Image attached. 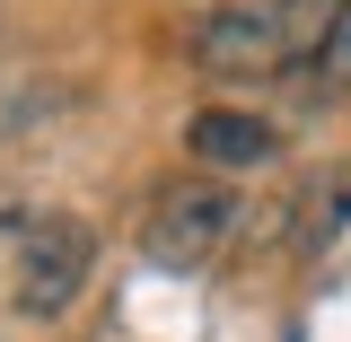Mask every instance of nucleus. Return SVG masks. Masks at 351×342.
<instances>
[{
  "mask_svg": "<svg viewBox=\"0 0 351 342\" xmlns=\"http://www.w3.org/2000/svg\"><path fill=\"white\" fill-rule=\"evenodd\" d=\"M343 228H351V167H316L281 219V237H290V255H325Z\"/></svg>",
  "mask_w": 351,
  "mask_h": 342,
  "instance_id": "39448f33",
  "label": "nucleus"
},
{
  "mask_svg": "<svg viewBox=\"0 0 351 342\" xmlns=\"http://www.w3.org/2000/svg\"><path fill=\"white\" fill-rule=\"evenodd\" d=\"M316 80L334 88V97H351V0H334V9H325V36H316Z\"/></svg>",
  "mask_w": 351,
  "mask_h": 342,
  "instance_id": "423d86ee",
  "label": "nucleus"
},
{
  "mask_svg": "<svg viewBox=\"0 0 351 342\" xmlns=\"http://www.w3.org/2000/svg\"><path fill=\"white\" fill-rule=\"evenodd\" d=\"M237 228H246L237 184H219V175H184V184H167V193L149 202L141 246H149V263H167V272H193V263H211Z\"/></svg>",
  "mask_w": 351,
  "mask_h": 342,
  "instance_id": "f03ea898",
  "label": "nucleus"
},
{
  "mask_svg": "<svg viewBox=\"0 0 351 342\" xmlns=\"http://www.w3.org/2000/svg\"><path fill=\"white\" fill-rule=\"evenodd\" d=\"M316 36H325V9L316 0H228V9H202L193 18V71L211 80H281L316 62Z\"/></svg>",
  "mask_w": 351,
  "mask_h": 342,
  "instance_id": "f257e3e1",
  "label": "nucleus"
},
{
  "mask_svg": "<svg viewBox=\"0 0 351 342\" xmlns=\"http://www.w3.org/2000/svg\"><path fill=\"white\" fill-rule=\"evenodd\" d=\"M88 272H97V228L80 211H44L18 237V316H36V325L71 316L80 290H88Z\"/></svg>",
  "mask_w": 351,
  "mask_h": 342,
  "instance_id": "7ed1b4c3",
  "label": "nucleus"
},
{
  "mask_svg": "<svg viewBox=\"0 0 351 342\" xmlns=\"http://www.w3.org/2000/svg\"><path fill=\"white\" fill-rule=\"evenodd\" d=\"M184 149H193V167H211L219 184L228 175H255L281 158V132L263 123V114H246V106H202L193 123H184Z\"/></svg>",
  "mask_w": 351,
  "mask_h": 342,
  "instance_id": "20e7f679",
  "label": "nucleus"
}]
</instances>
